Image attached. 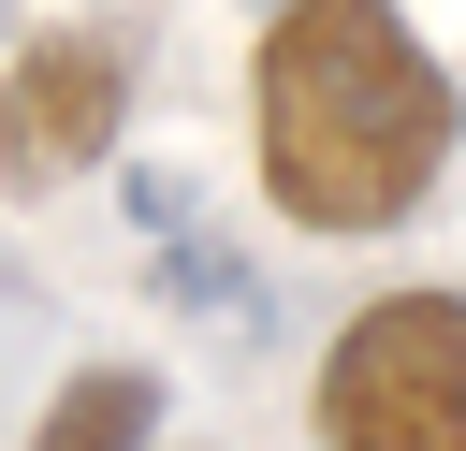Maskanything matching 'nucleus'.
Wrapping results in <instances>:
<instances>
[{
	"label": "nucleus",
	"instance_id": "nucleus-3",
	"mask_svg": "<svg viewBox=\"0 0 466 451\" xmlns=\"http://www.w3.org/2000/svg\"><path fill=\"white\" fill-rule=\"evenodd\" d=\"M131 116V44L116 29H44L0 73V189H73L87 160H116Z\"/></svg>",
	"mask_w": 466,
	"mask_h": 451
},
{
	"label": "nucleus",
	"instance_id": "nucleus-1",
	"mask_svg": "<svg viewBox=\"0 0 466 451\" xmlns=\"http://www.w3.org/2000/svg\"><path fill=\"white\" fill-rule=\"evenodd\" d=\"M466 145L451 58L408 29V0H277L248 58V160L291 233H393L437 204Z\"/></svg>",
	"mask_w": 466,
	"mask_h": 451
},
{
	"label": "nucleus",
	"instance_id": "nucleus-4",
	"mask_svg": "<svg viewBox=\"0 0 466 451\" xmlns=\"http://www.w3.org/2000/svg\"><path fill=\"white\" fill-rule=\"evenodd\" d=\"M131 218L160 233V291H175L189 320H233V335L262 320V276H248V262H233L218 233H204V204H189V175H131Z\"/></svg>",
	"mask_w": 466,
	"mask_h": 451
},
{
	"label": "nucleus",
	"instance_id": "nucleus-2",
	"mask_svg": "<svg viewBox=\"0 0 466 451\" xmlns=\"http://www.w3.org/2000/svg\"><path fill=\"white\" fill-rule=\"evenodd\" d=\"M320 451H466V291H379L306 378Z\"/></svg>",
	"mask_w": 466,
	"mask_h": 451
},
{
	"label": "nucleus",
	"instance_id": "nucleus-5",
	"mask_svg": "<svg viewBox=\"0 0 466 451\" xmlns=\"http://www.w3.org/2000/svg\"><path fill=\"white\" fill-rule=\"evenodd\" d=\"M160 436V364H73L29 422V451H146Z\"/></svg>",
	"mask_w": 466,
	"mask_h": 451
}]
</instances>
